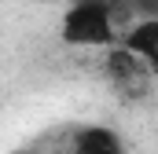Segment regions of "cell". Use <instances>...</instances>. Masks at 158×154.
<instances>
[{
  "label": "cell",
  "instance_id": "2",
  "mask_svg": "<svg viewBox=\"0 0 158 154\" xmlns=\"http://www.w3.org/2000/svg\"><path fill=\"white\" fill-rule=\"evenodd\" d=\"M103 74H107V84L118 92L121 99H129V103H140V99H147L151 95V88H155V74L140 55H132L129 48H121L118 40L114 44H107V55H103Z\"/></svg>",
  "mask_w": 158,
  "mask_h": 154
},
{
  "label": "cell",
  "instance_id": "3",
  "mask_svg": "<svg viewBox=\"0 0 158 154\" xmlns=\"http://www.w3.org/2000/svg\"><path fill=\"white\" fill-rule=\"evenodd\" d=\"M118 44L140 55L151 70H158V18H132L118 33Z\"/></svg>",
  "mask_w": 158,
  "mask_h": 154
},
{
  "label": "cell",
  "instance_id": "1",
  "mask_svg": "<svg viewBox=\"0 0 158 154\" xmlns=\"http://www.w3.org/2000/svg\"><path fill=\"white\" fill-rule=\"evenodd\" d=\"M129 22L125 0H70L59 18V40L70 48H107Z\"/></svg>",
  "mask_w": 158,
  "mask_h": 154
},
{
  "label": "cell",
  "instance_id": "4",
  "mask_svg": "<svg viewBox=\"0 0 158 154\" xmlns=\"http://www.w3.org/2000/svg\"><path fill=\"white\" fill-rule=\"evenodd\" d=\"M74 151L77 154H125V143L107 125H85L74 136Z\"/></svg>",
  "mask_w": 158,
  "mask_h": 154
}]
</instances>
